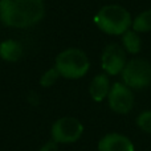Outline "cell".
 <instances>
[{
    "label": "cell",
    "instance_id": "cell-1",
    "mask_svg": "<svg viewBox=\"0 0 151 151\" xmlns=\"http://www.w3.org/2000/svg\"><path fill=\"white\" fill-rule=\"evenodd\" d=\"M45 15L42 0H0V20L11 28H28Z\"/></svg>",
    "mask_w": 151,
    "mask_h": 151
},
{
    "label": "cell",
    "instance_id": "cell-2",
    "mask_svg": "<svg viewBox=\"0 0 151 151\" xmlns=\"http://www.w3.org/2000/svg\"><path fill=\"white\" fill-rule=\"evenodd\" d=\"M94 23L102 32L113 36L123 35L133 25L130 12L125 7L117 4L102 7L94 16Z\"/></svg>",
    "mask_w": 151,
    "mask_h": 151
},
{
    "label": "cell",
    "instance_id": "cell-3",
    "mask_svg": "<svg viewBox=\"0 0 151 151\" xmlns=\"http://www.w3.org/2000/svg\"><path fill=\"white\" fill-rule=\"evenodd\" d=\"M55 68L58 70L61 77L77 80L88 73L90 63L85 52L77 48H69L57 55Z\"/></svg>",
    "mask_w": 151,
    "mask_h": 151
},
{
    "label": "cell",
    "instance_id": "cell-4",
    "mask_svg": "<svg viewBox=\"0 0 151 151\" xmlns=\"http://www.w3.org/2000/svg\"><path fill=\"white\" fill-rule=\"evenodd\" d=\"M122 80L126 86L142 90L151 85V63L146 58H133L127 61L122 70Z\"/></svg>",
    "mask_w": 151,
    "mask_h": 151
},
{
    "label": "cell",
    "instance_id": "cell-5",
    "mask_svg": "<svg viewBox=\"0 0 151 151\" xmlns=\"http://www.w3.org/2000/svg\"><path fill=\"white\" fill-rule=\"evenodd\" d=\"M50 133L52 139L57 143H74L82 135L83 126L77 118L63 117L53 123Z\"/></svg>",
    "mask_w": 151,
    "mask_h": 151
},
{
    "label": "cell",
    "instance_id": "cell-6",
    "mask_svg": "<svg viewBox=\"0 0 151 151\" xmlns=\"http://www.w3.org/2000/svg\"><path fill=\"white\" fill-rule=\"evenodd\" d=\"M110 109L118 114H127L134 106V94L125 83L115 82L110 88L107 96Z\"/></svg>",
    "mask_w": 151,
    "mask_h": 151
},
{
    "label": "cell",
    "instance_id": "cell-7",
    "mask_svg": "<svg viewBox=\"0 0 151 151\" xmlns=\"http://www.w3.org/2000/svg\"><path fill=\"white\" fill-rule=\"evenodd\" d=\"M126 53L119 44H109L104 49L101 57L102 69L110 76H117L122 73L126 66Z\"/></svg>",
    "mask_w": 151,
    "mask_h": 151
},
{
    "label": "cell",
    "instance_id": "cell-8",
    "mask_svg": "<svg viewBox=\"0 0 151 151\" xmlns=\"http://www.w3.org/2000/svg\"><path fill=\"white\" fill-rule=\"evenodd\" d=\"M98 151H134V145L126 135L110 133L99 139Z\"/></svg>",
    "mask_w": 151,
    "mask_h": 151
},
{
    "label": "cell",
    "instance_id": "cell-9",
    "mask_svg": "<svg viewBox=\"0 0 151 151\" xmlns=\"http://www.w3.org/2000/svg\"><path fill=\"white\" fill-rule=\"evenodd\" d=\"M110 88L111 86H110L109 82V77L106 74H97L90 82L89 93H90V97L96 102H101L109 96Z\"/></svg>",
    "mask_w": 151,
    "mask_h": 151
},
{
    "label": "cell",
    "instance_id": "cell-10",
    "mask_svg": "<svg viewBox=\"0 0 151 151\" xmlns=\"http://www.w3.org/2000/svg\"><path fill=\"white\" fill-rule=\"evenodd\" d=\"M23 55V47L16 40H5L0 44V57L8 63H16Z\"/></svg>",
    "mask_w": 151,
    "mask_h": 151
},
{
    "label": "cell",
    "instance_id": "cell-11",
    "mask_svg": "<svg viewBox=\"0 0 151 151\" xmlns=\"http://www.w3.org/2000/svg\"><path fill=\"white\" fill-rule=\"evenodd\" d=\"M122 44H123V48L129 53H131V55H137V53L141 52V48H142L141 37H139L138 32L129 29L127 32H125L122 35Z\"/></svg>",
    "mask_w": 151,
    "mask_h": 151
},
{
    "label": "cell",
    "instance_id": "cell-12",
    "mask_svg": "<svg viewBox=\"0 0 151 151\" xmlns=\"http://www.w3.org/2000/svg\"><path fill=\"white\" fill-rule=\"evenodd\" d=\"M133 31L138 33H146L151 32V9H146L139 13L133 20Z\"/></svg>",
    "mask_w": 151,
    "mask_h": 151
},
{
    "label": "cell",
    "instance_id": "cell-13",
    "mask_svg": "<svg viewBox=\"0 0 151 151\" xmlns=\"http://www.w3.org/2000/svg\"><path fill=\"white\" fill-rule=\"evenodd\" d=\"M137 125L142 131L147 134H151V110L142 111L137 117Z\"/></svg>",
    "mask_w": 151,
    "mask_h": 151
},
{
    "label": "cell",
    "instance_id": "cell-14",
    "mask_svg": "<svg viewBox=\"0 0 151 151\" xmlns=\"http://www.w3.org/2000/svg\"><path fill=\"white\" fill-rule=\"evenodd\" d=\"M58 77H60V73H58L57 69L50 68L41 76V78H40V83H41V86H44V88H49V86H52L53 83L58 80Z\"/></svg>",
    "mask_w": 151,
    "mask_h": 151
},
{
    "label": "cell",
    "instance_id": "cell-15",
    "mask_svg": "<svg viewBox=\"0 0 151 151\" xmlns=\"http://www.w3.org/2000/svg\"><path fill=\"white\" fill-rule=\"evenodd\" d=\"M40 151H58V145L55 141H49L40 149Z\"/></svg>",
    "mask_w": 151,
    "mask_h": 151
}]
</instances>
